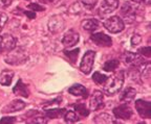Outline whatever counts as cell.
Masks as SVG:
<instances>
[{"mask_svg": "<svg viewBox=\"0 0 151 124\" xmlns=\"http://www.w3.org/2000/svg\"><path fill=\"white\" fill-rule=\"evenodd\" d=\"M124 80H125V71L120 70L112 77L107 78L106 84L104 86V93L108 96H113L118 94L124 84Z\"/></svg>", "mask_w": 151, "mask_h": 124, "instance_id": "obj_1", "label": "cell"}, {"mask_svg": "<svg viewBox=\"0 0 151 124\" xmlns=\"http://www.w3.org/2000/svg\"><path fill=\"white\" fill-rule=\"evenodd\" d=\"M28 60V54L26 50L22 47H15L14 49L9 51V53L5 55L4 61L6 64L12 66H19L27 62Z\"/></svg>", "mask_w": 151, "mask_h": 124, "instance_id": "obj_2", "label": "cell"}, {"mask_svg": "<svg viewBox=\"0 0 151 124\" xmlns=\"http://www.w3.org/2000/svg\"><path fill=\"white\" fill-rule=\"evenodd\" d=\"M103 25L110 33H119L125 28V23L123 21V19L119 16H112L106 19L103 22Z\"/></svg>", "mask_w": 151, "mask_h": 124, "instance_id": "obj_3", "label": "cell"}, {"mask_svg": "<svg viewBox=\"0 0 151 124\" xmlns=\"http://www.w3.org/2000/svg\"><path fill=\"white\" fill-rule=\"evenodd\" d=\"M94 57H96V52L93 50H88L85 52L80 64L81 72H83L84 74H89L91 72L94 64Z\"/></svg>", "mask_w": 151, "mask_h": 124, "instance_id": "obj_4", "label": "cell"}, {"mask_svg": "<svg viewBox=\"0 0 151 124\" xmlns=\"http://www.w3.org/2000/svg\"><path fill=\"white\" fill-rule=\"evenodd\" d=\"M47 27H48V30L52 33H59L65 27V21L62 16L60 15H54L50 18L48 22H47Z\"/></svg>", "mask_w": 151, "mask_h": 124, "instance_id": "obj_5", "label": "cell"}, {"mask_svg": "<svg viewBox=\"0 0 151 124\" xmlns=\"http://www.w3.org/2000/svg\"><path fill=\"white\" fill-rule=\"evenodd\" d=\"M119 6V0H103L99 9V16L101 18H106L112 14Z\"/></svg>", "mask_w": 151, "mask_h": 124, "instance_id": "obj_6", "label": "cell"}, {"mask_svg": "<svg viewBox=\"0 0 151 124\" xmlns=\"http://www.w3.org/2000/svg\"><path fill=\"white\" fill-rule=\"evenodd\" d=\"M23 118H25L23 121L26 122L27 124H45L48 121V119L43 114H41L39 111L34 110L26 113L23 116Z\"/></svg>", "mask_w": 151, "mask_h": 124, "instance_id": "obj_7", "label": "cell"}, {"mask_svg": "<svg viewBox=\"0 0 151 124\" xmlns=\"http://www.w3.org/2000/svg\"><path fill=\"white\" fill-rule=\"evenodd\" d=\"M135 110L139 117L143 119H150L151 118V102L150 101L139 99L135 101Z\"/></svg>", "mask_w": 151, "mask_h": 124, "instance_id": "obj_8", "label": "cell"}, {"mask_svg": "<svg viewBox=\"0 0 151 124\" xmlns=\"http://www.w3.org/2000/svg\"><path fill=\"white\" fill-rule=\"evenodd\" d=\"M17 41L12 35H0V52H9L16 47Z\"/></svg>", "mask_w": 151, "mask_h": 124, "instance_id": "obj_9", "label": "cell"}, {"mask_svg": "<svg viewBox=\"0 0 151 124\" xmlns=\"http://www.w3.org/2000/svg\"><path fill=\"white\" fill-rule=\"evenodd\" d=\"M135 13H137V9L132 3L130 2H124L121 7L120 14L123 18L125 19V21L127 23H132L135 19Z\"/></svg>", "mask_w": 151, "mask_h": 124, "instance_id": "obj_10", "label": "cell"}, {"mask_svg": "<svg viewBox=\"0 0 151 124\" xmlns=\"http://www.w3.org/2000/svg\"><path fill=\"white\" fill-rule=\"evenodd\" d=\"M132 114H133L132 108L126 103L120 104V106L113 108V115L116 116V118H118V119L129 120L132 117Z\"/></svg>", "mask_w": 151, "mask_h": 124, "instance_id": "obj_11", "label": "cell"}, {"mask_svg": "<svg viewBox=\"0 0 151 124\" xmlns=\"http://www.w3.org/2000/svg\"><path fill=\"white\" fill-rule=\"evenodd\" d=\"M90 40L100 47H110L112 45V40L109 35H105L104 33H92L90 35Z\"/></svg>", "mask_w": 151, "mask_h": 124, "instance_id": "obj_12", "label": "cell"}, {"mask_svg": "<svg viewBox=\"0 0 151 124\" xmlns=\"http://www.w3.org/2000/svg\"><path fill=\"white\" fill-rule=\"evenodd\" d=\"M79 40H80L79 33L76 30H73V29H69L64 35L63 39H62V44L65 47H67V48H71L79 42Z\"/></svg>", "mask_w": 151, "mask_h": 124, "instance_id": "obj_13", "label": "cell"}, {"mask_svg": "<svg viewBox=\"0 0 151 124\" xmlns=\"http://www.w3.org/2000/svg\"><path fill=\"white\" fill-rule=\"evenodd\" d=\"M103 98L104 95L101 91L99 90H96V91L92 93L91 97H90L89 101V108L91 111H98L100 108H102L104 106L103 103Z\"/></svg>", "mask_w": 151, "mask_h": 124, "instance_id": "obj_14", "label": "cell"}, {"mask_svg": "<svg viewBox=\"0 0 151 124\" xmlns=\"http://www.w3.org/2000/svg\"><path fill=\"white\" fill-rule=\"evenodd\" d=\"M26 106V103L24 101L20 100V99H15L12 102H9V104L4 106V108L1 110V112L3 114H9V113H14L17 111H21L23 110Z\"/></svg>", "mask_w": 151, "mask_h": 124, "instance_id": "obj_15", "label": "cell"}, {"mask_svg": "<svg viewBox=\"0 0 151 124\" xmlns=\"http://www.w3.org/2000/svg\"><path fill=\"white\" fill-rule=\"evenodd\" d=\"M13 93L17 96H21L24 97V98H27L29 96V90H28V87L22 81L21 78H19L18 81H17L16 86L13 89Z\"/></svg>", "mask_w": 151, "mask_h": 124, "instance_id": "obj_16", "label": "cell"}, {"mask_svg": "<svg viewBox=\"0 0 151 124\" xmlns=\"http://www.w3.org/2000/svg\"><path fill=\"white\" fill-rule=\"evenodd\" d=\"M68 93L73 95V96H80V97H83V98H87L88 97L87 90L85 89L84 86H82V84H80L71 86L68 89Z\"/></svg>", "mask_w": 151, "mask_h": 124, "instance_id": "obj_17", "label": "cell"}, {"mask_svg": "<svg viewBox=\"0 0 151 124\" xmlns=\"http://www.w3.org/2000/svg\"><path fill=\"white\" fill-rule=\"evenodd\" d=\"M100 26V22L98 21L97 19H86L84 21H82L81 23V27L86 31H89V33H92V31L97 30Z\"/></svg>", "mask_w": 151, "mask_h": 124, "instance_id": "obj_18", "label": "cell"}, {"mask_svg": "<svg viewBox=\"0 0 151 124\" xmlns=\"http://www.w3.org/2000/svg\"><path fill=\"white\" fill-rule=\"evenodd\" d=\"M135 95H137L135 89H133V88H131V87H128L123 91L122 94H121L120 100L122 101V102H131V101L134 100Z\"/></svg>", "mask_w": 151, "mask_h": 124, "instance_id": "obj_19", "label": "cell"}, {"mask_svg": "<svg viewBox=\"0 0 151 124\" xmlns=\"http://www.w3.org/2000/svg\"><path fill=\"white\" fill-rule=\"evenodd\" d=\"M13 78H14V71L12 70H5L1 71L0 73V84H2V86H9V84H12L13 81Z\"/></svg>", "mask_w": 151, "mask_h": 124, "instance_id": "obj_20", "label": "cell"}, {"mask_svg": "<svg viewBox=\"0 0 151 124\" xmlns=\"http://www.w3.org/2000/svg\"><path fill=\"white\" fill-rule=\"evenodd\" d=\"M94 123L98 124H109V123H118L116 121L113 120V118L111 117L108 114H105V113H102L100 115L96 116L93 119Z\"/></svg>", "mask_w": 151, "mask_h": 124, "instance_id": "obj_21", "label": "cell"}, {"mask_svg": "<svg viewBox=\"0 0 151 124\" xmlns=\"http://www.w3.org/2000/svg\"><path fill=\"white\" fill-rule=\"evenodd\" d=\"M65 112V108H52V110H46L43 113V115L47 119H56V118H59L60 116H63Z\"/></svg>", "mask_w": 151, "mask_h": 124, "instance_id": "obj_22", "label": "cell"}, {"mask_svg": "<svg viewBox=\"0 0 151 124\" xmlns=\"http://www.w3.org/2000/svg\"><path fill=\"white\" fill-rule=\"evenodd\" d=\"M73 108H75V112L82 117H87L89 115V110L87 108V106H85V103H76L73 106Z\"/></svg>", "mask_w": 151, "mask_h": 124, "instance_id": "obj_23", "label": "cell"}, {"mask_svg": "<svg viewBox=\"0 0 151 124\" xmlns=\"http://www.w3.org/2000/svg\"><path fill=\"white\" fill-rule=\"evenodd\" d=\"M63 116L66 123H75V122H78L80 120V117L77 115V113L75 111H66Z\"/></svg>", "mask_w": 151, "mask_h": 124, "instance_id": "obj_24", "label": "cell"}, {"mask_svg": "<svg viewBox=\"0 0 151 124\" xmlns=\"http://www.w3.org/2000/svg\"><path fill=\"white\" fill-rule=\"evenodd\" d=\"M79 52H80L79 48H76V49H73V50H64V54L67 56V59H68L69 63H70L71 65H75L76 64V61L78 59Z\"/></svg>", "mask_w": 151, "mask_h": 124, "instance_id": "obj_25", "label": "cell"}, {"mask_svg": "<svg viewBox=\"0 0 151 124\" xmlns=\"http://www.w3.org/2000/svg\"><path fill=\"white\" fill-rule=\"evenodd\" d=\"M120 65V62L118 60H109L103 65V70L106 72H113Z\"/></svg>", "mask_w": 151, "mask_h": 124, "instance_id": "obj_26", "label": "cell"}, {"mask_svg": "<svg viewBox=\"0 0 151 124\" xmlns=\"http://www.w3.org/2000/svg\"><path fill=\"white\" fill-rule=\"evenodd\" d=\"M84 9H87L86 7H85V5L83 4L81 1H77V2L73 3V4L69 6V9H68V12L70 13V14H81V13L84 11Z\"/></svg>", "mask_w": 151, "mask_h": 124, "instance_id": "obj_27", "label": "cell"}, {"mask_svg": "<svg viewBox=\"0 0 151 124\" xmlns=\"http://www.w3.org/2000/svg\"><path fill=\"white\" fill-rule=\"evenodd\" d=\"M107 76L105 74H102V73L100 72H94L93 75H92V79H93V81L96 82V84H103L106 82L107 80Z\"/></svg>", "mask_w": 151, "mask_h": 124, "instance_id": "obj_28", "label": "cell"}, {"mask_svg": "<svg viewBox=\"0 0 151 124\" xmlns=\"http://www.w3.org/2000/svg\"><path fill=\"white\" fill-rule=\"evenodd\" d=\"M27 9H29L31 11H33V12H44L45 11V7L43 6V5H40L35 2L29 3V4L27 5Z\"/></svg>", "mask_w": 151, "mask_h": 124, "instance_id": "obj_29", "label": "cell"}, {"mask_svg": "<svg viewBox=\"0 0 151 124\" xmlns=\"http://www.w3.org/2000/svg\"><path fill=\"white\" fill-rule=\"evenodd\" d=\"M7 20H9V17H7V15L5 14V13L0 12V33H1V30L4 28Z\"/></svg>", "mask_w": 151, "mask_h": 124, "instance_id": "obj_30", "label": "cell"}, {"mask_svg": "<svg viewBox=\"0 0 151 124\" xmlns=\"http://www.w3.org/2000/svg\"><path fill=\"white\" fill-rule=\"evenodd\" d=\"M98 1H99V0H82L81 2L85 5V7L87 9H92L94 5L97 4Z\"/></svg>", "mask_w": 151, "mask_h": 124, "instance_id": "obj_31", "label": "cell"}, {"mask_svg": "<svg viewBox=\"0 0 151 124\" xmlns=\"http://www.w3.org/2000/svg\"><path fill=\"white\" fill-rule=\"evenodd\" d=\"M142 78L147 80H149V78H150V64L149 63L147 64L146 67L144 66V70L142 72Z\"/></svg>", "mask_w": 151, "mask_h": 124, "instance_id": "obj_32", "label": "cell"}, {"mask_svg": "<svg viewBox=\"0 0 151 124\" xmlns=\"http://www.w3.org/2000/svg\"><path fill=\"white\" fill-rule=\"evenodd\" d=\"M139 53L141 55H144L146 57H150L151 55V48L150 47H143V48H139Z\"/></svg>", "mask_w": 151, "mask_h": 124, "instance_id": "obj_33", "label": "cell"}, {"mask_svg": "<svg viewBox=\"0 0 151 124\" xmlns=\"http://www.w3.org/2000/svg\"><path fill=\"white\" fill-rule=\"evenodd\" d=\"M142 42V37L139 35H133L131 38V46L135 47L139 44H141Z\"/></svg>", "mask_w": 151, "mask_h": 124, "instance_id": "obj_34", "label": "cell"}, {"mask_svg": "<svg viewBox=\"0 0 151 124\" xmlns=\"http://www.w3.org/2000/svg\"><path fill=\"white\" fill-rule=\"evenodd\" d=\"M16 117H4L0 119V123L2 124H9V123H15L16 122Z\"/></svg>", "mask_w": 151, "mask_h": 124, "instance_id": "obj_35", "label": "cell"}, {"mask_svg": "<svg viewBox=\"0 0 151 124\" xmlns=\"http://www.w3.org/2000/svg\"><path fill=\"white\" fill-rule=\"evenodd\" d=\"M61 100H62V97H57V98H55L54 100L48 101V102H46V103H43L42 106H52V104H55V103H61Z\"/></svg>", "mask_w": 151, "mask_h": 124, "instance_id": "obj_36", "label": "cell"}, {"mask_svg": "<svg viewBox=\"0 0 151 124\" xmlns=\"http://www.w3.org/2000/svg\"><path fill=\"white\" fill-rule=\"evenodd\" d=\"M12 4V0H0V9H6Z\"/></svg>", "mask_w": 151, "mask_h": 124, "instance_id": "obj_37", "label": "cell"}, {"mask_svg": "<svg viewBox=\"0 0 151 124\" xmlns=\"http://www.w3.org/2000/svg\"><path fill=\"white\" fill-rule=\"evenodd\" d=\"M24 15L28 17V19H35L36 18V13L33 12V11H24L23 12Z\"/></svg>", "mask_w": 151, "mask_h": 124, "instance_id": "obj_38", "label": "cell"}, {"mask_svg": "<svg viewBox=\"0 0 151 124\" xmlns=\"http://www.w3.org/2000/svg\"><path fill=\"white\" fill-rule=\"evenodd\" d=\"M130 1H132L133 3H142V2H144L145 0H130Z\"/></svg>", "mask_w": 151, "mask_h": 124, "instance_id": "obj_39", "label": "cell"}, {"mask_svg": "<svg viewBox=\"0 0 151 124\" xmlns=\"http://www.w3.org/2000/svg\"><path fill=\"white\" fill-rule=\"evenodd\" d=\"M43 2H46V3H50V2H54L55 0H41Z\"/></svg>", "mask_w": 151, "mask_h": 124, "instance_id": "obj_40", "label": "cell"}]
</instances>
